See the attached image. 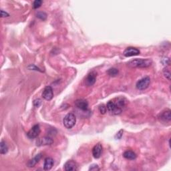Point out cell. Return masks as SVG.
Here are the masks:
<instances>
[{
	"instance_id": "8992f818",
	"label": "cell",
	"mask_w": 171,
	"mask_h": 171,
	"mask_svg": "<svg viewBox=\"0 0 171 171\" xmlns=\"http://www.w3.org/2000/svg\"><path fill=\"white\" fill-rule=\"evenodd\" d=\"M76 107L79 110L86 112L88 110V102L84 99H78L74 102Z\"/></svg>"
},
{
	"instance_id": "ba28073f",
	"label": "cell",
	"mask_w": 171,
	"mask_h": 171,
	"mask_svg": "<svg viewBox=\"0 0 171 171\" xmlns=\"http://www.w3.org/2000/svg\"><path fill=\"white\" fill-rule=\"evenodd\" d=\"M124 56L125 57H131L134 56H138L140 54V50L134 47H128L126 48L124 53Z\"/></svg>"
},
{
	"instance_id": "4316f807",
	"label": "cell",
	"mask_w": 171,
	"mask_h": 171,
	"mask_svg": "<svg viewBox=\"0 0 171 171\" xmlns=\"http://www.w3.org/2000/svg\"><path fill=\"white\" fill-rule=\"evenodd\" d=\"M9 13H8L6 12H4L3 10H1V17H2V18H5V17H9Z\"/></svg>"
},
{
	"instance_id": "3957f363",
	"label": "cell",
	"mask_w": 171,
	"mask_h": 171,
	"mask_svg": "<svg viewBox=\"0 0 171 171\" xmlns=\"http://www.w3.org/2000/svg\"><path fill=\"white\" fill-rule=\"evenodd\" d=\"M76 122V117L73 113H68L65 116L63 120V124L68 129H71L74 127Z\"/></svg>"
},
{
	"instance_id": "ffe728a7",
	"label": "cell",
	"mask_w": 171,
	"mask_h": 171,
	"mask_svg": "<svg viewBox=\"0 0 171 171\" xmlns=\"http://www.w3.org/2000/svg\"><path fill=\"white\" fill-rule=\"evenodd\" d=\"M43 2L42 0H36V1H34L33 3V9H37L39 8L42 5Z\"/></svg>"
},
{
	"instance_id": "484cf974",
	"label": "cell",
	"mask_w": 171,
	"mask_h": 171,
	"mask_svg": "<svg viewBox=\"0 0 171 171\" xmlns=\"http://www.w3.org/2000/svg\"><path fill=\"white\" fill-rule=\"evenodd\" d=\"M122 135H123V130H120V131L117 133V134H116V136H115V138H116V140H119V139H120V138H122Z\"/></svg>"
},
{
	"instance_id": "5bb4252c",
	"label": "cell",
	"mask_w": 171,
	"mask_h": 171,
	"mask_svg": "<svg viewBox=\"0 0 171 171\" xmlns=\"http://www.w3.org/2000/svg\"><path fill=\"white\" fill-rule=\"evenodd\" d=\"M42 153H39L37 155L33 158L32 159L30 160L27 163V166H28L29 168H32V167H34L36 166V165L37 163H38L39 161L40 160V159H42Z\"/></svg>"
},
{
	"instance_id": "277c9868",
	"label": "cell",
	"mask_w": 171,
	"mask_h": 171,
	"mask_svg": "<svg viewBox=\"0 0 171 171\" xmlns=\"http://www.w3.org/2000/svg\"><path fill=\"white\" fill-rule=\"evenodd\" d=\"M150 84V78L148 76H146L138 80L137 82H136V87L138 90H143L148 88Z\"/></svg>"
},
{
	"instance_id": "7402d4cb",
	"label": "cell",
	"mask_w": 171,
	"mask_h": 171,
	"mask_svg": "<svg viewBox=\"0 0 171 171\" xmlns=\"http://www.w3.org/2000/svg\"><path fill=\"white\" fill-rule=\"evenodd\" d=\"M98 109H99V111H100V112L102 114H104L107 111L106 106L104 104L100 105V106H99Z\"/></svg>"
},
{
	"instance_id": "4fadbf2b",
	"label": "cell",
	"mask_w": 171,
	"mask_h": 171,
	"mask_svg": "<svg viewBox=\"0 0 171 171\" xmlns=\"http://www.w3.org/2000/svg\"><path fill=\"white\" fill-rule=\"evenodd\" d=\"M159 118L160 120L165 122H169L171 120V115H170V110L169 109L162 111L159 116Z\"/></svg>"
},
{
	"instance_id": "6da1fadb",
	"label": "cell",
	"mask_w": 171,
	"mask_h": 171,
	"mask_svg": "<svg viewBox=\"0 0 171 171\" xmlns=\"http://www.w3.org/2000/svg\"><path fill=\"white\" fill-rule=\"evenodd\" d=\"M126 104V100L124 98H116L113 100H110L108 102L106 108L111 114L119 115L122 112Z\"/></svg>"
},
{
	"instance_id": "9a60e30c",
	"label": "cell",
	"mask_w": 171,
	"mask_h": 171,
	"mask_svg": "<svg viewBox=\"0 0 171 171\" xmlns=\"http://www.w3.org/2000/svg\"><path fill=\"white\" fill-rule=\"evenodd\" d=\"M54 160L53 159L50 158V157H47V158L44 160V170H50L52 169L54 166Z\"/></svg>"
},
{
	"instance_id": "603a6c76",
	"label": "cell",
	"mask_w": 171,
	"mask_h": 171,
	"mask_svg": "<svg viewBox=\"0 0 171 171\" xmlns=\"http://www.w3.org/2000/svg\"><path fill=\"white\" fill-rule=\"evenodd\" d=\"M33 104L34 106L36 107V108H38L42 104V100H41L40 99H36V100L33 101Z\"/></svg>"
},
{
	"instance_id": "52a82bcc",
	"label": "cell",
	"mask_w": 171,
	"mask_h": 171,
	"mask_svg": "<svg viewBox=\"0 0 171 171\" xmlns=\"http://www.w3.org/2000/svg\"><path fill=\"white\" fill-rule=\"evenodd\" d=\"M42 97L47 101H50L52 100L54 97L53 89L51 86H46L42 92Z\"/></svg>"
},
{
	"instance_id": "e0dca14e",
	"label": "cell",
	"mask_w": 171,
	"mask_h": 171,
	"mask_svg": "<svg viewBox=\"0 0 171 171\" xmlns=\"http://www.w3.org/2000/svg\"><path fill=\"white\" fill-rule=\"evenodd\" d=\"M8 151V145H6V143L4 141H2L0 143V153L2 155H5V154Z\"/></svg>"
},
{
	"instance_id": "d6986e66",
	"label": "cell",
	"mask_w": 171,
	"mask_h": 171,
	"mask_svg": "<svg viewBox=\"0 0 171 171\" xmlns=\"http://www.w3.org/2000/svg\"><path fill=\"white\" fill-rule=\"evenodd\" d=\"M36 16H37V18H38L42 20H44H44H46L47 18V14L45 12H38L36 14Z\"/></svg>"
},
{
	"instance_id": "30bf717a",
	"label": "cell",
	"mask_w": 171,
	"mask_h": 171,
	"mask_svg": "<svg viewBox=\"0 0 171 171\" xmlns=\"http://www.w3.org/2000/svg\"><path fill=\"white\" fill-rule=\"evenodd\" d=\"M54 143V140L49 137V136H46L39 139L36 142V145L37 146H46V145H51Z\"/></svg>"
},
{
	"instance_id": "5b68a950",
	"label": "cell",
	"mask_w": 171,
	"mask_h": 171,
	"mask_svg": "<svg viewBox=\"0 0 171 171\" xmlns=\"http://www.w3.org/2000/svg\"><path fill=\"white\" fill-rule=\"evenodd\" d=\"M40 133V126L39 124H36L30 130L28 133H27V136H28V137L30 139H34L39 136Z\"/></svg>"
},
{
	"instance_id": "44dd1931",
	"label": "cell",
	"mask_w": 171,
	"mask_h": 171,
	"mask_svg": "<svg viewBox=\"0 0 171 171\" xmlns=\"http://www.w3.org/2000/svg\"><path fill=\"white\" fill-rule=\"evenodd\" d=\"M163 74L164 76L168 80H170V70L168 69V68H165L163 70Z\"/></svg>"
},
{
	"instance_id": "9c48e42d",
	"label": "cell",
	"mask_w": 171,
	"mask_h": 171,
	"mask_svg": "<svg viewBox=\"0 0 171 171\" xmlns=\"http://www.w3.org/2000/svg\"><path fill=\"white\" fill-rule=\"evenodd\" d=\"M96 76L97 74L95 72H90L88 75L86 79V85L87 86H93L95 84L96 81Z\"/></svg>"
},
{
	"instance_id": "d4e9b609",
	"label": "cell",
	"mask_w": 171,
	"mask_h": 171,
	"mask_svg": "<svg viewBox=\"0 0 171 171\" xmlns=\"http://www.w3.org/2000/svg\"><path fill=\"white\" fill-rule=\"evenodd\" d=\"M100 169H99V167L97 165H96V164H94V165H92L90 166V168H89V170H94V171H96V170H99Z\"/></svg>"
},
{
	"instance_id": "7a4b0ae2",
	"label": "cell",
	"mask_w": 171,
	"mask_h": 171,
	"mask_svg": "<svg viewBox=\"0 0 171 171\" xmlns=\"http://www.w3.org/2000/svg\"><path fill=\"white\" fill-rule=\"evenodd\" d=\"M152 63V60L150 59H142V58L138 59V58H136V59L130 61L128 63V65L132 68H145L151 66Z\"/></svg>"
},
{
	"instance_id": "7c38bea8",
	"label": "cell",
	"mask_w": 171,
	"mask_h": 171,
	"mask_svg": "<svg viewBox=\"0 0 171 171\" xmlns=\"http://www.w3.org/2000/svg\"><path fill=\"white\" fill-rule=\"evenodd\" d=\"M64 170L66 171H72V170H77L78 165L76 162L74 160H70L64 164Z\"/></svg>"
},
{
	"instance_id": "cb8c5ba5",
	"label": "cell",
	"mask_w": 171,
	"mask_h": 171,
	"mask_svg": "<svg viewBox=\"0 0 171 171\" xmlns=\"http://www.w3.org/2000/svg\"><path fill=\"white\" fill-rule=\"evenodd\" d=\"M28 69L31 70H36V71H40V72H42L40 70V68H38L37 67H36L35 65H33V64H31L30 66H29L28 67Z\"/></svg>"
},
{
	"instance_id": "2e32d148",
	"label": "cell",
	"mask_w": 171,
	"mask_h": 171,
	"mask_svg": "<svg viewBox=\"0 0 171 171\" xmlns=\"http://www.w3.org/2000/svg\"><path fill=\"white\" fill-rule=\"evenodd\" d=\"M123 156L126 159L128 160H135L136 159V153L131 150H126L123 154Z\"/></svg>"
},
{
	"instance_id": "ac0fdd59",
	"label": "cell",
	"mask_w": 171,
	"mask_h": 171,
	"mask_svg": "<svg viewBox=\"0 0 171 171\" xmlns=\"http://www.w3.org/2000/svg\"><path fill=\"white\" fill-rule=\"evenodd\" d=\"M108 74L110 76L112 77H114L116 76L118 74V70L116 69V68H110V69H109L107 72Z\"/></svg>"
},
{
	"instance_id": "8fae6325",
	"label": "cell",
	"mask_w": 171,
	"mask_h": 171,
	"mask_svg": "<svg viewBox=\"0 0 171 171\" xmlns=\"http://www.w3.org/2000/svg\"><path fill=\"white\" fill-rule=\"evenodd\" d=\"M92 155L95 159H99L102 155V146L101 144L98 143L97 145H96L93 148H92Z\"/></svg>"
}]
</instances>
